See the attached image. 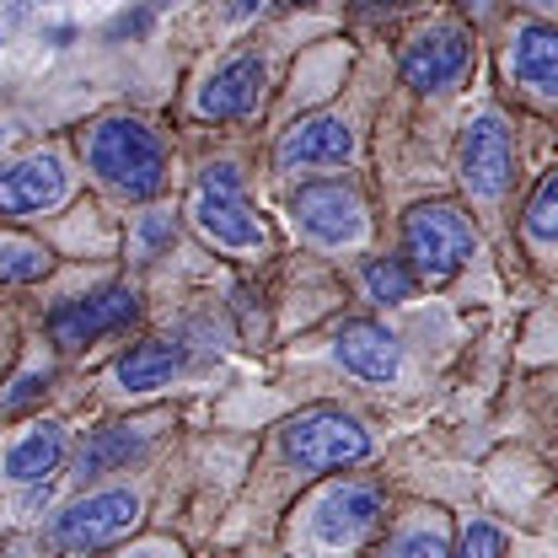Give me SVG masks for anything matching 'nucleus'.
Listing matches in <instances>:
<instances>
[{"instance_id": "nucleus-1", "label": "nucleus", "mask_w": 558, "mask_h": 558, "mask_svg": "<svg viewBox=\"0 0 558 558\" xmlns=\"http://www.w3.org/2000/svg\"><path fill=\"white\" fill-rule=\"evenodd\" d=\"M86 161L124 199H156L167 183V150L140 119H102L86 140Z\"/></svg>"}, {"instance_id": "nucleus-2", "label": "nucleus", "mask_w": 558, "mask_h": 558, "mask_svg": "<svg viewBox=\"0 0 558 558\" xmlns=\"http://www.w3.org/2000/svg\"><path fill=\"white\" fill-rule=\"evenodd\" d=\"M403 247H409V264H414L418 279L446 284L451 275H462V264L473 258V226H468V215L457 205L424 199L403 220Z\"/></svg>"}, {"instance_id": "nucleus-3", "label": "nucleus", "mask_w": 558, "mask_h": 558, "mask_svg": "<svg viewBox=\"0 0 558 558\" xmlns=\"http://www.w3.org/2000/svg\"><path fill=\"white\" fill-rule=\"evenodd\" d=\"M284 451H290V462H301L312 473H333V468H354L371 457V435L360 418L339 414V409H312L284 424Z\"/></svg>"}, {"instance_id": "nucleus-4", "label": "nucleus", "mask_w": 558, "mask_h": 558, "mask_svg": "<svg viewBox=\"0 0 558 558\" xmlns=\"http://www.w3.org/2000/svg\"><path fill=\"white\" fill-rule=\"evenodd\" d=\"M140 521V499L130 488H102V494H86L65 505L54 515V543L65 554H102L113 543H124Z\"/></svg>"}, {"instance_id": "nucleus-5", "label": "nucleus", "mask_w": 558, "mask_h": 558, "mask_svg": "<svg viewBox=\"0 0 558 558\" xmlns=\"http://www.w3.org/2000/svg\"><path fill=\"white\" fill-rule=\"evenodd\" d=\"M194 220L209 242L220 247H264V226L242 199V178L231 161H215L199 178V199H194Z\"/></svg>"}, {"instance_id": "nucleus-6", "label": "nucleus", "mask_w": 558, "mask_h": 558, "mask_svg": "<svg viewBox=\"0 0 558 558\" xmlns=\"http://www.w3.org/2000/svg\"><path fill=\"white\" fill-rule=\"evenodd\" d=\"M140 317V295L130 284H102L92 295H70L49 312V333L60 349H86L97 344L102 333H119Z\"/></svg>"}, {"instance_id": "nucleus-7", "label": "nucleus", "mask_w": 558, "mask_h": 558, "mask_svg": "<svg viewBox=\"0 0 558 558\" xmlns=\"http://www.w3.org/2000/svg\"><path fill=\"white\" fill-rule=\"evenodd\" d=\"M290 215L323 247H349V242L365 236V199L349 183H306L290 199Z\"/></svg>"}, {"instance_id": "nucleus-8", "label": "nucleus", "mask_w": 558, "mask_h": 558, "mask_svg": "<svg viewBox=\"0 0 558 558\" xmlns=\"http://www.w3.org/2000/svg\"><path fill=\"white\" fill-rule=\"evenodd\" d=\"M515 178V150H510V130L499 113H484L468 124L462 135V183L478 194V199H499Z\"/></svg>"}, {"instance_id": "nucleus-9", "label": "nucleus", "mask_w": 558, "mask_h": 558, "mask_svg": "<svg viewBox=\"0 0 558 558\" xmlns=\"http://www.w3.org/2000/svg\"><path fill=\"white\" fill-rule=\"evenodd\" d=\"M468 54H473L468 27L435 22V27H424L414 44H409V54H403V81H409L414 92H446V86L468 70Z\"/></svg>"}, {"instance_id": "nucleus-10", "label": "nucleus", "mask_w": 558, "mask_h": 558, "mask_svg": "<svg viewBox=\"0 0 558 558\" xmlns=\"http://www.w3.org/2000/svg\"><path fill=\"white\" fill-rule=\"evenodd\" d=\"M65 194H70V172L54 150L27 156V161L0 172V215H38V209H54Z\"/></svg>"}, {"instance_id": "nucleus-11", "label": "nucleus", "mask_w": 558, "mask_h": 558, "mask_svg": "<svg viewBox=\"0 0 558 558\" xmlns=\"http://www.w3.org/2000/svg\"><path fill=\"white\" fill-rule=\"evenodd\" d=\"M354 156V130H349L344 119H333V113H312V119H301L295 130H284L279 140L275 161L279 172H301V167H339Z\"/></svg>"}, {"instance_id": "nucleus-12", "label": "nucleus", "mask_w": 558, "mask_h": 558, "mask_svg": "<svg viewBox=\"0 0 558 558\" xmlns=\"http://www.w3.org/2000/svg\"><path fill=\"white\" fill-rule=\"evenodd\" d=\"M376 515H381V494H376V488H360V484H344L317 499L312 532H317V543H328V548H349V543H360V537L376 526Z\"/></svg>"}, {"instance_id": "nucleus-13", "label": "nucleus", "mask_w": 558, "mask_h": 558, "mask_svg": "<svg viewBox=\"0 0 558 558\" xmlns=\"http://www.w3.org/2000/svg\"><path fill=\"white\" fill-rule=\"evenodd\" d=\"M333 354H339L344 371L365 376V381H392V376L403 371L398 333H387L381 323H365V317H354V323H344V328L333 333Z\"/></svg>"}, {"instance_id": "nucleus-14", "label": "nucleus", "mask_w": 558, "mask_h": 558, "mask_svg": "<svg viewBox=\"0 0 558 558\" xmlns=\"http://www.w3.org/2000/svg\"><path fill=\"white\" fill-rule=\"evenodd\" d=\"M258 92H264V65L253 54L231 60L226 70H215L199 92V113L205 119H247L258 108Z\"/></svg>"}, {"instance_id": "nucleus-15", "label": "nucleus", "mask_w": 558, "mask_h": 558, "mask_svg": "<svg viewBox=\"0 0 558 558\" xmlns=\"http://www.w3.org/2000/svg\"><path fill=\"white\" fill-rule=\"evenodd\" d=\"M510 70H515V81H526L532 92L558 97V27H548V22H526V27L515 33Z\"/></svg>"}, {"instance_id": "nucleus-16", "label": "nucleus", "mask_w": 558, "mask_h": 558, "mask_svg": "<svg viewBox=\"0 0 558 558\" xmlns=\"http://www.w3.org/2000/svg\"><path fill=\"white\" fill-rule=\"evenodd\" d=\"M60 457H65V424H38V429H27V435L11 446L5 478H16V484H44V478L60 468Z\"/></svg>"}, {"instance_id": "nucleus-17", "label": "nucleus", "mask_w": 558, "mask_h": 558, "mask_svg": "<svg viewBox=\"0 0 558 558\" xmlns=\"http://www.w3.org/2000/svg\"><path fill=\"white\" fill-rule=\"evenodd\" d=\"M140 424H102L86 446H81V457H75V473L81 478H97V473H113V468H124L130 457H135L140 446H145V435H135Z\"/></svg>"}, {"instance_id": "nucleus-18", "label": "nucleus", "mask_w": 558, "mask_h": 558, "mask_svg": "<svg viewBox=\"0 0 558 558\" xmlns=\"http://www.w3.org/2000/svg\"><path fill=\"white\" fill-rule=\"evenodd\" d=\"M178 349L161 344V339H150V344H135L124 360H119V387L124 392H156V387H167L172 376H178Z\"/></svg>"}, {"instance_id": "nucleus-19", "label": "nucleus", "mask_w": 558, "mask_h": 558, "mask_svg": "<svg viewBox=\"0 0 558 558\" xmlns=\"http://www.w3.org/2000/svg\"><path fill=\"white\" fill-rule=\"evenodd\" d=\"M49 275V253L38 242L22 236H0V284H27V279Z\"/></svg>"}, {"instance_id": "nucleus-20", "label": "nucleus", "mask_w": 558, "mask_h": 558, "mask_svg": "<svg viewBox=\"0 0 558 558\" xmlns=\"http://www.w3.org/2000/svg\"><path fill=\"white\" fill-rule=\"evenodd\" d=\"M365 290H371L376 301L398 306V301L414 295V269L398 264V258H371V264H365Z\"/></svg>"}, {"instance_id": "nucleus-21", "label": "nucleus", "mask_w": 558, "mask_h": 558, "mask_svg": "<svg viewBox=\"0 0 558 558\" xmlns=\"http://www.w3.org/2000/svg\"><path fill=\"white\" fill-rule=\"evenodd\" d=\"M526 236L532 242H558V172H548L526 205Z\"/></svg>"}, {"instance_id": "nucleus-22", "label": "nucleus", "mask_w": 558, "mask_h": 558, "mask_svg": "<svg viewBox=\"0 0 558 558\" xmlns=\"http://www.w3.org/2000/svg\"><path fill=\"white\" fill-rule=\"evenodd\" d=\"M451 558H505V532H499L494 521H473V526L462 532V548Z\"/></svg>"}, {"instance_id": "nucleus-23", "label": "nucleus", "mask_w": 558, "mask_h": 558, "mask_svg": "<svg viewBox=\"0 0 558 558\" xmlns=\"http://www.w3.org/2000/svg\"><path fill=\"white\" fill-rule=\"evenodd\" d=\"M392 558H451V548H446V537H440V532L418 526V532H403V537H398Z\"/></svg>"}, {"instance_id": "nucleus-24", "label": "nucleus", "mask_w": 558, "mask_h": 558, "mask_svg": "<svg viewBox=\"0 0 558 558\" xmlns=\"http://www.w3.org/2000/svg\"><path fill=\"white\" fill-rule=\"evenodd\" d=\"M44 392H49V371H27V376L5 392V403H0V409H5V414H22V409H27V403H38Z\"/></svg>"}, {"instance_id": "nucleus-25", "label": "nucleus", "mask_w": 558, "mask_h": 558, "mask_svg": "<svg viewBox=\"0 0 558 558\" xmlns=\"http://www.w3.org/2000/svg\"><path fill=\"white\" fill-rule=\"evenodd\" d=\"M178 236V226H172V215H145L140 220V247L145 253H156V247H167Z\"/></svg>"}, {"instance_id": "nucleus-26", "label": "nucleus", "mask_w": 558, "mask_h": 558, "mask_svg": "<svg viewBox=\"0 0 558 558\" xmlns=\"http://www.w3.org/2000/svg\"><path fill=\"white\" fill-rule=\"evenodd\" d=\"M360 11H403V5H414V0H354Z\"/></svg>"}, {"instance_id": "nucleus-27", "label": "nucleus", "mask_w": 558, "mask_h": 558, "mask_svg": "<svg viewBox=\"0 0 558 558\" xmlns=\"http://www.w3.org/2000/svg\"><path fill=\"white\" fill-rule=\"evenodd\" d=\"M457 5H462V11H473L478 22H484V16H494V0H457Z\"/></svg>"}, {"instance_id": "nucleus-28", "label": "nucleus", "mask_w": 558, "mask_h": 558, "mask_svg": "<svg viewBox=\"0 0 558 558\" xmlns=\"http://www.w3.org/2000/svg\"><path fill=\"white\" fill-rule=\"evenodd\" d=\"M258 5H279V0H236V5H231V11H236V16H253V11H258Z\"/></svg>"}, {"instance_id": "nucleus-29", "label": "nucleus", "mask_w": 558, "mask_h": 558, "mask_svg": "<svg viewBox=\"0 0 558 558\" xmlns=\"http://www.w3.org/2000/svg\"><path fill=\"white\" fill-rule=\"evenodd\" d=\"M130 558H178L172 548H140V554H130Z\"/></svg>"}, {"instance_id": "nucleus-30", "label": "nucleus", "mask_w": 558, "mask_h": 558, "mask_svg": "<svg viewBox=\"0 0 558 558\" xmlns=\"http://www.w3.org/2000/svg\"><path fill=\"white\" fill-rule=\"evenodd\" d=\"M532 5H558V0H532Z\"/></svg>"}]
</instances>
